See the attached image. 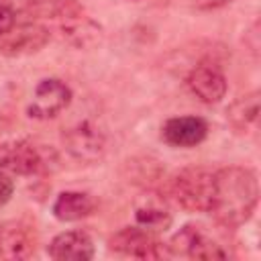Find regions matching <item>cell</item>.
Segmentation results:
<instances>
[{"instance_id": "6da1fadb", "label": "cell", "mask_w": 261, "mask_h": 261, "mask_svg": "<svg viewBox=\"0 0 261 261\" xmlns=\"http://www.w3.org/2000/svg\"><path fill=\"white\" fill-rule=\"evenodd\" d=\"M259 202L257 173L249 167L226 165L214 171V196L210 214L226 228L245 224Z\"/></svg>"}, {"instance_id": "7a4b0ae2", "label": "cell", "mask_w": 261, "mask_h": 261, "mask_svg": "<svg viewBox=\"0 0 261 261\" xmlns=\"http://www.w3.org/2000/svg\"><path fill=\"white\" fill-rule=\"evenodd\" d=\"M169 194L188 212H210L214 196V171L208 167H184L169 179Z\"/></svg>"}, {"instance_id": "3957f363", "label": "cell", "mask_w": 261, "mask_h": 261, "mask_svg": "<svg viewBox=\"0 0 261 261\" xmlns=\"http://www.w3.org/2000/svg\"><path fill=\"white\" fill-rule=\"evenodd\" d=\"M55 18H59L63 39L77 49H90L102 41V27L86 16L75 0H65Z\"/></svg>"}, {"instance_id": "277c9868", "label": "cell", "mask_w": 261, "mask_h": 261, "mask_svg": "<svg viewBox=\"0 0 261 261\" xmlns=\"http://www.w3.org/2000/svg\"><path fill=\"white\" fill-rule=\"evenodd\" d=\"M51 39V33L41 22L24 20L12 22L6 31L0 33V55L22 57L41 51Z\"/></svg>"}, {"instance_id": "5b68a950", "label": "cell", "mask_w": 261, "mask_h": 261, "mask_svg": "<svg viewBox=\"0 0 261 261\" xmlns=\"http://www.w3.org/2000/svg\"><path fill=\"white\" fill-rule=\"evenodd\" d=\"M65 151L80 163H98L106 153V135L92 122L82 120L65 130L63 135Z\"/></svg>"}, {"instance_id": "8992f818", "label": "cell", "mask_w": 261, "mask_h": 261, "mask_svg": "<svg viewBox=\"0 0 261 261\" xmlns=\"http://www.w3.org/2000/svg\"><path fill=\"white\" fill-rule=\"evenodd\" d=\"M167 249L173 255H186V257L204 259V261H214V259H226L228 257V253L222 249V245H218L214 239H210L196 224L181 226L169 239Z\"/></svg>"}, {"instance_id": "52a82bcc", "label": "cell", "mask_w": 261, "mask_h": 261, "mask_svg": "<svg viewBox=\"0 0 261 261\" xmlns=\"http://www.w3.org/2000/svg\"><path fill=\"white\" fill-rule=\"evenodd\" d=\"M71 102V90L59 77H45L33 90V100L27 108L31 118L49 120L63 112Z\"/></svg>"}, {"instance_id": "ba28073f", "label": "cell", "mask_w": 261, "mask_h": 261, "mask_svg": "<svg viewBox=\"0 0 261 261\" xmlns=\"http://www.w3.org/2000/svg\"><path fill=\"white\" fill-rule=\"evenodd\" d=\"M108 247L118 255L135 259H159L163 255L161 243L143 226H124L116 230L108 239Z\"/></svg>"}, {"instance_id": "9c48e42d", "label": "cell", "mask_w": 261, "mask_h": 261, "mask_svg": "<svg viewBox=\"0 0 261 261\" xmlns=\"http://www.w3.org/2000/svg\"><path fill=\"white\" fill-rule=\"evenodd\" d=\"M190 92L204 104H218L226 96V75L224 71L210 61H202L194 65L186 77Z\"/></svg>"}, {"instance_id": "30bf717a", "label": "cell", "mask_w": 261, "mask_h": 261, "mask_svg": "<svg viewBox=\"0 0 261 261\" xmlns=\"http://www.w3.org/2000/svg\"><path fill=\"white\" fill-rule=\"evenodd\" d=\"M45 167L39 149L29 141H2L0 143V169L16 175H37Z\"/></svg>"}, {"instance_id": "8fae6325", "label": "cell", "mask_w": 261, "mask_h": 261, "mask_svg": "<svg viewBox=\"0 0 261 261\" xmlns=\"http://www.w3.org/2000/svg\"><path fill=\"white\" fill-rule=\"evenodd\" d=\"M208 137V122L202 116H173L163 122L161 139L169 147L190 149Z\"/></svg>"}, {"instance_id": "7c38bea8", "label": "cell", "mask_w": 261, "mask_h": 261, "mask_svg": "<svg viewBox=\"0 0 261 261\" xmlns=\"http://www.w3.org/2000/svg\"><path fill=\"white\" fill-rule=\"evenodd\" d=\"M47 253L57 261H88L94 257V241L86 230H63L51 239Z\"/></svg>"}, {"instance_id": "4fadbf2b", "label": "cell", "mask_w": 261, "mask_h": 261, "mask_svg": "<svg viewBox=\"0 0 261 261\" xmlns=\"http://www.w3.org/2000/svg\"><path fill=\"white\" fill-rule=\"evenodd\" d=\"M94 210H96L94 198L90 194L77 192V190L61 192L51 206L53 216L61 222H75V220L88 218L90 214H94Z\"/></svg>"}, {"instance_id": "5bb4252c", "label": "cell", "mask_w": 261, "mask_h": 261, "mask_svg": "<svg viewBox=\"0 0 261 261\" xmlns=\"http://www.w3.org/2000/svg\"><path fill=\"white\" fill-rule=\"evenodd\" d=\"M35 253V239L29 226L6 222L0 226V255L8 259H27Z\"/></svg>"}, {"instance_id": "9a60e30c", "label": "cell", "mask_w": 261, "mask_h": 261, "mask_svg": "<svg viewBox=\"0 0 261 261\" xmlns=\"http://www.w3.org/2000/svg\"><path fill=\"white\" fill-rule=\"evenodd\" d=\"M257 118H259V92L257 90L237 98L226 108V120L237 133L249 130L257 122Z\"/></svg>"}, {"instance_id": "2e32d148", "label": "cell", "mask_w": 261, "mask_h": 261, "mask_svg": "<svg viewBox=\"0 0 261 261\" xmlns=\"http://www.w3.org/2000/svg\"><path fill=\"white\" fill-rule=\"evenodd\" d=\"M135 220L147 230H165L171 224V212L155 196H145L143 202L135 206Z\"/></svg>"}, {"instance_id": "e0dca14e", "label": "cell", "mask_w": 261, "mask_h": 261, "mask_svg": "<svg viewBox=\"0 0 261 261\" xmlns=\"http://www.w3.org/2000/svg\"><path fill=\"white\" fill-rule=\"evenodd\" d=\"M12 22H16V12L10 0H0V33L6 31Z\"/></svg>"}, {"instance_id": "ac0fdd59", "label": "cell", "mask_w": 261, "mask_h": 261, "mask_svg": "<svg viewBox=\"0 0 261 261\" xmlns=\"http://www.w3.org/2000/svg\"><path fill=\"white\" fill-rule=\"evenodd\" d=\"M12 194H14V181H12V177L6 171L0 169V206L8 204L10 198H12Z\"/></svg>"}, {"instance_id": "d6986e66", "label": "cell", "mask_w": 261, "mask_h": 261, "mask_svg": "<svg viewBox=\"0 0 261 261\" xmlns=\"http://www.w3.org/2000/svg\"><path fill=\"white\" fill-rule=\"evenodd\" d=\"M245 43H247V47L257 55V51H259V22H257V20H255L253 27L245 33Z\"/></svg>"}, {"instance_id": "ffe728a7", "label": "cell", "mask_w": 261, "mask_h": 261, "mask_svg": "<svg viewBox=\"0 0 261 261\" xmlns=\"http://www.w3.org/2000/svg\"><path fill=\"white\" fill-rule=\"evenodd\" d=\"M230 2L232 0H192V6L196 10H216V8H222Z\"/></svg>"}]
</instances>
